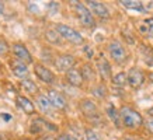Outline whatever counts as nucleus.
I'll return each instance as SVG.
<instances>
[{
	"instance_id": "6",
	"label": "nucleus",
	"mask_w": 153,
	"mask_h": 140,
	"mask_svg": "<svg viewBox=\"0 0 153 140\" xmlns=\"http://www.w3.org/2000/svg\"><path fill=\"white\" fill-rule=\"evenodd\" d=\"M34 73L37 74L38 79L41 80V81H44L45 84L55 83V74H53L48 67L41 65V63H35V65H34Z\"/></svg>"
},
{
	"instance_id": "4",
	"label": "nucleus",
	"mask_w": 153,
	"mask_h": 140,
	"mask_svg": "<svg viewBox=\"0 0 153 140\" xmlns=\"http://www.w3.org/2000/svg\"><path fill=\"white\" fill-rule=\"evenodd\" d=\"M108 52L117 63H124L126 60V51L120 41H111L108 43Z\"/></svg>"
},
{
	"instance_id": "5",
	"label": "nucleus",
	"mask_w": 153,
	"mask_h": 140,
	"mask_svg": "<svg viewBox=\"0 0 153 140\" xmlns=\"http://www.w3.org/2000/svg\"><path fill=\"white\" fill-rule=\"evenodd\" d=\"M53 65L59 71H66L68 73L76 65V57L72 55H59L56 57V60L53 62Z\"/></svg>"
},
{
	"instance_id": "21",
	"label": "nucleus",
	"mask_w": 153,
	"mask_h": 140,
	"mask_svg": "<svg viewBox=\"0 0 153 140\" xmlns=\"http://www.w3.org/2000/svg\"><path fill=\"white\" fill-rule=\"evenodd\" d=\"M82 74H83V79L90 81V80H94V70L90 65H84L82 67Z\"/></svg>"
},
{
	"instance_id": "32",
	"label": "nucleus",
	"mask_w": 153,
	"mask_h": 140,
	"mask_svg": "<svg viewBox=\"0 0 153 140\" xmlns=\"http://www.w3.org/2000/svg\"><path fill=\"white\" fill-rule=\"evenodd\" d=\"M0 140H4V137H3V135H0Z\"/></svg>"
},
{
	"instance_id": "12",
	"label": "nucleus",
	"mask_w": 153,
	"mask_h": 140,
	"mask_svg": "<svg viewBox=\"0 0 153 140\" xmlns=\"http://www.w3.org/2000/svg\"><path fill=\"white\" fill-rule=\"evenodd\" d=\"M66 80H68V83L74 85V87H82V85H83V81H84L82 71L77 69H74V67L66 73Z\"/></svg>"
},
{
	"instance_id": "17",
	"label": "nucleus",
	"mask_w": 153,
	"mask_h": 140,
	"mask_svg": "<svg viewBox=\"0 0 153 140\" xmlns=\"http://www.w3.org/2000/svg\"><path fill=\"white\" fill-rule=\"evenodd\" d=\"M80 108H82V111H83L84 115H87V116H90V115H97L96 104H94L93 101H90V99H84V101H82Z\"/></svg>"
},
{
	"instance_id": "23",
	"label": "nucleus",
	"mask_w": 153,
	"mask_h": 140,
	"mask_svg": "<svg viewBox=\"0 0 153 140\" xmlns=\"http://www.w3.org/2000/svg\"><path fill=\"white\" fill-rule=\"evenodd\" d=\"M84 139L86 140H101L100 136H98L93 129H86V132H84Z\"/></svg>"
},
{
	"instance_id": "8",
	"label": "nucleus",
	"mask_w": 153,
	"mask_h": 140,
	"mask_svg": "<svg viewBox=\"0 0 153 140\" xmlns=\"http://www.w3.org/2000/svg\"><path fill=\"white\" fill-rule=\"evenodd\" d=\"M11 49H13V53L16 55L17 59H20L21 62L27 63V65L33 63V56H31L30 51L27 49V46H25L24 43H19V42H17V43H13Z\"/></svg>"
},
{
	"instance_id": "31",
	"label": "nucleus",
	"mask_w": 153,
	"mask_h": 140,
	"mask_svg": "<svg viewBox=\"0 0 153 140\" xmlns=\"http://www.w3.org/2000/svg\"><path fill=\"white\" fill-rule=\"evenodd\" d=\"M3 11H4V4H3V1H0V15L3 14Z\"/></svg>"
},
{
	"instance_id": "25",
	"label": "nucleus",
	"mask_w": 153,
	"mask_h": 140,
	"mask_svg": "<svg viewBox=\"0 0 153 140\" xmlns=\"http://www.w3.org/2000/svg\"><path fill=\"white\" fill-rule=\"evenodd\" d=\"M7 52H9V45H7V42L0 38V55H6Z\"/></svg>"
},
{
	"instance_id": "27",
	"label": "nucleus",
	"mask_w": 153,
	"mask_h": 140,
	"mask_svg": "<svg viewBox=\"0 0 153 140\" xmlns=\"http://www.w3.org/2000/svg\"><path fill=\"white\" fill-rule=\"evenodd\" d=\"M145 126H146V129L150 133H153V118H149L148 121H146V123H145Z\"/></svg>"
},
{
	"instance_id": "29",
	"label": "nucleus",
	"mask_w": 153,
	"mask_h": 140,
	"mask_svg": "<svg viewBox=\"0 0 153 140\" xmlns=\"http://www.w3.org/2000/svg\"><path fill=\"white\" fill-rule=\"evenodd\" d=\"M37 140H56V139H53V137L49 135H42V136H39Z\"/></svg>"
},
{
	"instance_id": "7",
	"label": "nucleus",
	"mask_w": 153,
	"mask_h": 140,
	"mask_svg": "<svg viewBox=\"0 0 153 140\" xmlns=\"http://www.w3.org/2000/svg\"><path fill=\"white\" fill-rule=\"evenodd\" d=\"M87 3L88 10L91 11V14L97 15L100 18H110V11L105 7V4H102L101 1H96V0H88Z\"/></svg>"
},
{
	"instance_id": "13",
	"label": "nucleus",
	"mask_w": 153,
	"mask_h": 140,
	"mask_svg": "<svg viewBox=\"0 0 153 140\" xmlns=\"http://www.w3.org/2000/svg\"><path fill=\"white\" fill-rule=\"evenodd\" d=\"M16 102H17V105H19V107L21 108L27 115H33L34 112H35V107H34V104L31 102L27 97H24V95H17Z\"/></svg>"
},
{
	"instance_id": "3",
	"label": "nucleus",
	"mask_w": 153,
	"mask_h": 140,
	"mask_svg": "<svg viewBox=\"0 0 153 140\" xmlns=\"http://www.w3.org/2000/svg\"><path fill=\"white\" fill-rule=\"evenodd\" d=\"M73 3H74V10H76V13H77V17H79L80 23L83 24L84 27L93 28L94 25H96V21H94L93 14L88 10V7L82 4V3H79V1H73Z\"/></svg>"
},
{
	"instance_id": "24",
	"label": "nucleus",
	"mask_w": 153,
	"mask_h": 140,
	"mask_svg": "<svg viewBox=\"0 0 153 140\" xmlns=\"http://www.w3.org/2000/svg\"><path fill=\"white\" fill-rule=\"evenodd\" d=\"M47 38L49 39L51 42H53V43H60V41H59V38H55L56 35H59V34L56 32V31H47Z\"/></svg>"
},
{
	"instance_id": "22",
	"label": "nucleus",
	"mask_w": 153,
	"mask_h": 140,
	"mask_svg": "<svg viewBox=\"0 0 153 140\" xmlns=\"http://www.w3.org/2000/svg\"><path fill=\"white\" fill-rule=\"evenodd\" d=\"M91 93H93V95H96L97 98H104L107 95V88L104 84H98V85H96L93 90H91Z\"/></svg>"
},
{
	"instance_id": "9",
	"label": "nucleus",
	"mask_w": 153,
	"mask_h": 140,
	"mask_svg": "<svg viewBox=\"0 0 153 140\" xmlns=\"http://www.w3.org/2000/svg\"><path fill=\"white\" fill-rule=\"evenodd\" d=\"M47 97L49 99V102L52 104V107L56 108V109H66L68 107V102H66L65 97L60 93L55 91V90H48L47 91Z\"/></svg>"
},
{
	"instance_id": "16",
	"label": "nucleus",
	"mask_w": 153,
	"mask_h": 140,
	"mask_svg": "<svg viewBox=\"0 0 153 140\" xmlns=\"http://www.w3.org/2000/svg\"><path fill=\"white\" fill-rule=\"evenodd\" d=\"M20 85H21V88H23L25 93L33 94V95H38V91H39V88H38V85L34 83L33 80L23 79L21 81H20Z\"/></svg>"
},
{
	"instance_id": "20",
	"label": "nucleus",
	"mask_w": 153,
	"mask_h": 140,
	"mask_svg": "<svg viewBox=\"0 0 153 140\" xmlns=\"http://www.w3.org/2000/svg\"><path fill=\"white\" fill-rule=\"evenodd\" d=\"M107 113H108V116H110V119H111L114 123H115L117 126H120V112H117V109L112 105H110V107L107 108Z\"/></svg>"
},
{
	"instance_id": "10",
	"label": "nucleus",
	"mask_w": 153,
	"mask_h": 140,
	"mask_svg": "<svg viewBox=\"0 0 153 140\" xmlns=\"http://www.w3.org/2000/svg\"><path fill=\"white\" fill-rule=\"evenodd\" d=\"M145 81V76L142 73V70L138 67H132L128 71V84H129L132 88H139L140 85Z\"/></svg>"
},
{
	"instance_id": "11",
	"label": "nucleus",
	"mask_w": 153,
	"mask_h": 140,
	"mask_svg": "<svg viewBox=\"0 0 153 140\" xmlns=\"http://www.w3.org/2000/svg\"><path fill=\"white\" fill-rule=\"evenodd\" d=\"M10 66H11V71H13L14 76H17V77H20V79H27L28 76V67H27V63H24V62H21L20 59H14V60H11V63H10Z\"/></svg>"
},
{
	"instance_id": "15",
	"label": "nucleus",
	"mask_w": 153,
	"mask_h": 140,
	"mask_svg": "<svg viewBox=\"0 0 153 140\" xmlns=\"http://www.w3.org/2000/svg\"><path fill=\"white\" fill-rule=\"evenodd\" d=\"M37 104H38V108L41 109L44 113H48V115H52V104L49 102L47 95H38L37 97Z\"/></svg>"
},
{
	"instance_id": "26",
	"label": "nucleus",
	"mask_w": 153,
	"mask_h": 140,
	"mask_svg": "<svg viewBox=\"0 0 153 140\" xmlns=\"http://www.w3.org/2000/svg\"><path fill=\"white\" fill-rule=\"evenodd\" d=\"M56 140H77V139H76V137H73V136H70V135L62 133V135H59L58 137H56Z\"/></svg>"
},
{
	"instance_id": "28",
	"label": "nucleus",
	"mask_w": 153,
	"mask_h": 140,
	"mask_svg": "<svg viewBox=\"0 0 153 140\" xmlns=\"http://www.w3.org/2000/svg\"><path fill=\"white\" fill-rule=\"evenodd\" d=\"M146 24H148V31H149V34L153 37V17L152 18H148L146 20Z\"/></svg>"
},
{
	"instance_id": "19",
	"label": "nucleus",
	"mask_w": 153,
	"mask_h": 140,
	"mask_svg": "<svg viewBox=\"0 0 153 140\" xmlns=\"http://www.w3.org/2000/svg\"><path fill=\"white\" fill-rule=\"evenodd\" d=\"M112 84L117 85V87H125V84H128V74L121 71L117 76L112 77Z\"/></svg>"
},
{
	"instance_id": "18",
	"label": "nucleus",
	"mask_w": 153,
	"mask_h": 140,
	"mask_svg": "<svg viewBox=\"0 0 153 140\" xmlns=\"http://www.w3.org/2000/svg\"><path fill=\"white\" fill-rule=\"evenodd\" d=\"M120 3H121V6H124L125 9L138 10V11H145L142 1H138V0H121Z\"/></svg>"
},
{
	"instance_id": "14",
	"label": "nucleus",
	"mask_w": 153,
	"mask_h": 140,
	"mask_svg": "<svg viewBox=\"0 0 153 140\" xmlns=\"http://www.w3.org/2000/svg\"><path fill=\"white\" fill-rule=\"evenodd\" d=\"M97 67H98L100 74H101V77L104 80L111 77V66H110V63H108V60H107V59L100 57V59H98V62H97Z\"/></svg>"
},
{
	"instance_id": "30",
	"label": "nucleus",
	"mask_w": 153,
	"mask_h": 140,
	"mask_svg": "<svg viewBox=\"0 0 153 140\" xmlns=\"http://www.w3.org/2000/svg\"><path fill=\"white\" fill-rule=\"evenodd\" d=\"M121 140H138L136 137H134V136H124Z\"/></svg>"
},
{
	"instance_id": "2",
	"label": "nucleus",
	"mask_w": 153,
	"mask_h": 140,
	"mask_svg": "<svg viewBox=\"0 0 153 140\" xmlns=\"http://www.w3.org/2000/svg\"><path fill=\"white\" fill-rule=\"evenodd\" d=\"M55 31L59 34L62 38H65L66 41L72 42V43H76V45L83 43V37H82L76 29H73L72 27H69V25H65V24H56Z\"/></svg>"
},
{
	"instance_id": "1",
	"label": "nucleus",
	"mask_w": 153,
	"mask_h": 140,
	"mask_svg": "<svg viewBox=\"0 0 153 140\" xmlns=\"http://www.w3.org/2000/svg\"><path fill=\"white\" fill-rule=\"evenodd\" d=\"M120 116L122 125L128 129H136L143 123V118L138 111H135L129 107H122L120 109Z\"/></svg>"
}]
</instances>
